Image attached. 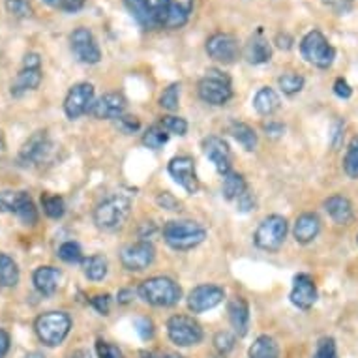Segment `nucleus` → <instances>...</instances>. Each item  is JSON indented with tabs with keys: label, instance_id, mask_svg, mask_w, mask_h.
<instances>
[{
	"label": "nucleus",
	"instance_id": "1",
	"mask_svg": "<svg viewBox=\"0 0 358 358\" xmlns=\"http://www.w3.org/2000/svg\"><path fill=\"white\" fill-rule=\"evenodd\" d=\"M164 238L173 250L186 252L199 246L206 238V229L197 222L189 220H173L164 225Z\"/></svg>",
	"mask_w": 358,
	"mask_h": 358
},
{
	"label": "nucleus",
	"instance_id": "2",
	"mask_svg": "<svg viewBox=\"0 0 358 358\" xmlns=\"http://www.w3.org/2000/svg\"><path fill=\"white\" fill-rule=\"evenodd\" d=\"M139 296H141L147 304L156 306V308H169L175 306L180 296H182V289L180 285L167 276H154L148 278L139 285Z\"/></svg>",
	"mask_w": 358,
	"mask_h": 358
},
{
	"label": "nucleus",
	"instance_id": "3",
	"mask_svg": "<svg viewBox=\"0 0 358 358\" xmlns=\"http://www.w3.org/2000/svg\"><path fill=\"white\" fill-rule=\"evenodd\" d=\"M131 210V201L126 195H111L96 206L94 223L101 231H117L122 227Z\"/></svg>",
	"mask_w": 358,
	"mask_h": 358
},
{
	"label": "nucleus",
	"instance_id": "4",
	"mask_svg": "<svg viewBox=\"0 0 358 358\" xmlns=\"http://www.w3.org/2000/svg\"><path fill=\"white\" fill-rule=\"evenodd\" d=\"M71 319L64 311H48L36 319L34 330L41 343L48 347H57L70 334Z\"/></svg>",
	"mask_w": 358,
	"mask_h": 358
},
{
	"label": "nucleus",
	"instance_id": "5",
	"mask_svg": "<svg viewBox=\"0 0 358 358\" xmlns=\"http://www.w3.org/2000/svg\"><path fill=\"white\" fill-rule=\"evenodd\" d=\"M199 98L208 106H225L233 98L231 79L223 71L208 70L197 85Z\"/></svg>",
	"mask_w": 358,
	"mask_h": 358
},
{
	"label": "nucleus",
	"instance_id": "6",
	"mask_svg": "<svg viewBox=\"0 0 358 358\" xmlns=\"http://www.w3.org/2000/svg\"><path fill=\"white\" fill-rule=\"evenodd\" d=\"M300 53L302 59L317 68H330L336 59L334 48L330 45L329 40L324 38L319 30H311L300 41Z\"/></svg>",
	"mask_w": 358,
	"mask_h": 358
},
{
	"label": "nucleus",
	"instance_id": "7",
	"mask_svg": "<svg viewBox=\"0 0 358 358\" xmlns=\"http://www.w3.org/2000/svg\"><path fill=\"white\" fill-rule=\"evenodd\" d=\"M285 236H287V220L272 214L259 223L253 241H255V246L263 252H278L283 246Z\"/></svg>",
	"mask_w": 358,
	"mask_h": 358
},
{
	"label": "nucleus",
	"instance_id": "8",
	"mask_svg": "<svg viewBox=\"0 0 358 358\" xmlns=\"http://www.w3.org/2000/svg\"><path fill=\"white\" fill-rule=\"evenodd\" d=\"M167 334L169 340L178 347L197 345L203 340L201 324L189 315H173L167 321Z\"/></svg>",
	"mask_w": 358,
	"mask_h": 358
},
{
	"label": "nucleus",
	"instance_id": "9",
	"mask_svg": "<svg viewBox=\"0 0 358 358\" xmlns=\"http://www.w3.org/2000/svg\"><path fill=\"white\" fill-rule=\"evenodd\" d=\"M70 43L71 51L79 62H83V64H98L100 62V45H98L94 34L88 29L81 27V29L73 30L70 36Z\"/></svg>",
	"mask_w": 358,
	"mask_h": 358
},
{
	"label": "nucleus",
	"instance_id": "10",
	"mask_svg": "<svg viewBox=\"0 0 358 358\" xmlns=\"http://www.w3.org/2000/svg\"><path fill=\"white\" fill-rule=\"evenodd\" d=\"M156 250L148 241H139L136 244H129L120 252V263L126 271L143 272L154 263Z\"/></svg>",
	"mask_w": 358,
	"mask_h": 358
},
{
	"label": "nucleus",
	"instance_id": "11",
	"mask_svg": "<svg viewBox=\"0 0 358 358\" xmlns=\"http://www.w3.org/2000/svg\"><path fill=\"white\" fill-rule=\"evenodd\" d=\"M94 103V87L90 83H77L70 88L64 100V113L70 120L83 117Z\"/></svg>",
	"mask_w": 358,
	"mask_h": 358
},
{
	"label": "nucleus",
	"instance_id": "12",
	"mask_svg": "<svg viewBox=\"0 0 358 358\" xmlns=\"http://www.w3.org/2000/svg\"><path fill=\"white\" fill-rule=\"evenodd\" d=\"M206 53L216 62L233 64L238 59L241 49H238V41H236L235 36L227 34V32H216L206 41Z\"/></svg>",
	"mask_w": 358,
	"mask_h": 358
},
{
	"label": "nucleus",
	"instance_id": "13",
	"mask_svg": "<svg viewBox=\"0 0 358 358\" xmlns=\"http://www.w3.org/2000/svg\"><path fill=\"white\" fill-rule=\"evenodd\" d=\"M126 6L136 17V21L145 29L162 27V10L164 0H126Z\"/></svg>",
	"mask_w": 358,
	"mask_h": 358
},
{
	"label": "nucleus",
	"instance_id": "14",
	"mask_svg": "<svg viewBox=\"0 0 358 358\" xmlns=\"http://www.w3.org/2000/svg\"><path fill=\"white\" fill-rule=\"evenodd\" d=\"M169 175L175 178L176 184H180L188 194L199 192V178L195 173V162L189 156H176L167 165Z\"/></svg>",
	"mask_w": 358,
	"mask_h": 358
},
{
	"label": "nucleus",
	"instance_id": "15",
	"mask_svg": "<svg viewBox=\"0 0 358 358\" xmlns=\"http://www.w3.org/2000/svg\"><path fill=\"white\" fill-rule=\"evenodd\" d=\"M223 296V289L217 285H199L188 294V308L194 313H203L222 304Z\"/></svg>",
	"mask_w": 358,
	"mask_h": 358
},
{
	"label": "nucleus",
	"instance_id": "16",
	"mask_svg": "<svg viewBox=\"0 0 358 358\" xmlns=\"http://www.w3.org/2000/svg\"><path fill=\"white\" fill-rule=\"evenodd\" d=\"M192 12H194V0H164L162 27L180 29L188 23Z\"/></svg>",
	"mask_w": 358,
	"mask_h": 358
},
{
	"label": "nucleus",
	"instance_id": "17",
	"mask_svg": "<svg viewBox=\"0 0 358 358\" xmlns=\"http://www.w3.org/2000/svg\"><path fill=\"white\" fill-rule=\"evenodd\" d=\"M203 150H205V156L214 164L220 175L225 176L227 173H231V150L222 137H206L203 141Z\"/></svg>",
	"mask_w": 358,
	"mask_h": 358
},
{
	"label": "nucleus",
	"instance_id": "18",
	"mask_svg": "<svg viewBox=\"0 0 358 358\" xmlns=\"http://www.w3.org/2000/svg\"><path fill=\"white\" fill-rule=\"evenodd\" d=\"M124 109H126V100L122 96L117 92H109L94 100L88 113L98 120H118L124 115Z\"/></svg>",
	"mask_w": 358,
	"mask_h": 358
},
{
	"label": "nucleus",
	"instance_id": "19",
	"mask_svg": "<svg viewBox=\"0 0 358 358\" xmlns=\"http://www.w3.org/2000/svg\"><path fill=\"white\" fill-rule=\"evenodd\" d=\"M317 300V287L315 282L308 274H299L293 280V289H291V302L299 310H310Z\"/></svg>",
	"mask_w": 358,
	"mask_h": 358
},
{
	"label": "nucleus",
	"instance_id": "20",
	"mask_svg": "<svg viewBox=\"0 0 358 358\" xmlns=\"http://www.w3.org/2000/svg\"><path fill=\"white\" fill-rule=\"evenodd\" d=\"M51 152V143L45 131H36L34 136L30 137L29 141L24 143L19 154V159L24 165L29 164H40L41 159L48 158V154Z\"/></svg>",
	"mask_w": 358,
	"mask_h": 358
},
{
	"label": "nucleus",
	"instance_id": "21",
	"mask_svg": "<svg viewBox=\"0 0 358 358\" xmlns=\"http://www.w3.org/2000/svg\"><path fill=\"white\" fill-rule=\"evenodd\" d=\"M244 57L253 66L266 64L272 59V45L263 36V29H259L255 34L250 36L246 48H244Z\"/></svg>",
	"mask_w": 358,
	"mask_h": 358
},
{
	"label": "nucleus",
	"instance_id": "22",
	"mask_svg": "<svg viewBox=\"0 0 358 358\" xmlns=\"http://www.w3.org/2000/svg\"><path fill=\"white\" fill-rule=\"evenodd\" d=\"M319 231H321V220H319L317 214L304 212L294 222L293 235L296 238V242H300V244H310V242L317 238Z\"/></svg>",
	"mask_w": 358,
	"mask_h": 358
},
{
	"label": "nucleus",
	"instance_id": "23",
	"mask_svg": "<svg viewBox=\"0 0 358 358\" xmlns=\"http://www.w3.org/2000/svg\"><path fill=\"white\" fill-rule=\"evenodd\" d=\"M41 83V66L23 64V70L19 71L15 81L12 83V96L21 98L29 90H36Z\"/></svg>",
	"mask_w": 358,
	"mask_h": 358
},
{
	"label": "nucleus",
	"instance_id": "24",
	"mask_svg": "<svg viewBox=\"0 0 358 358\" xmlns=\"http://www.w3.org/2000/svg\"><path fill=\"white\" fill-rule=\"evenodd\" d=\"M229 321L231 327L235 329L236 336H246L248 327H250V306L242 296H235L229 302Z\"/></svg>",
	"mask_w": 358,
	"mask_h": 358
},
{
	"label": "nucleus",
	"instance_id": "25",
	"mask_svg": "<svg viewBox=\"0 0 358 358\" xmlns=\"http://www.w3.org/2000/svg\"><path fill=\"white\" fill-rule=\"evenodd\" d=\"M324 210L329 212V216L334 220L338 225H347L352 222L355 210H352L351 201L343 195H332L324 201Z\"/></svg>",
	"mask_w": 358,
	"mask_h": 358
},
{
	"label": "nucleus",
	"instance_id": "26",
	"mask_svg": "<svg viewBox=\"0 0 358 358\" xmlns=\"http://www.w3.org/2000/svg\"><path fill=\"white\" fill-rule=\"evenodd\" d=\"M32 282H34L38 293L43 294V296H51L59 289L60 271L55 266H40V268H36Z\"/></svg>",
	"mask_w": 358,
	"mask_h": 358
},
{
	"label": "nucleus",
	"instance_id": "27",
	"mask_svg": "<svg viewBox=\"0 0 358 358\" xmlns=\"http://www.w3.org/2000/svg\"><path fill=\"white\" fill-rule=\"evenodd\" d=\"M282 106V101H280V96L274 88L271 87H263L259 88L257 94L253 98V107H255V111L259 115H263V117H271L274 113L280 109Z\"/></svg>",
	"mask_w": 358,
	"mask_h": 358
},
{
	"label": "nucleus",
	"instance_id": "28",
	"mask_svg": "<svg viewBox=\"0 0 358 358\" xmlns=\"http://www.w3.org/2000/svg\"><path fill=\"white\" fill-rule=\"evenodd\" d=\"M248 358H280V347L271 336H259L248 351Z\"/></svg>",
	"mask_w": 358,
	"mask_h": 358
},
{
	"label": "nucleus",
	"instance_id": "29",
	"mask_svg": "<svg viewBox=\"0 0 358 358\" xmlns=\"http://www.w3.org/2000/svg\"><path fill=\"white\" fill-rule=\"evenodd\" d=\"M246 189V180H244V176L238 175V173H233V171H231V173H227V175L223 176L222 192L223 197L227 201H236Z\"/></svg>",
	"mask_w": 358,
	"mask_h": 358
},
{
	"label": "nucleus",
	"instance_id": "30",
	"mask_svg": "<svg viewBox=\"0 0 358 358\" xmlns=\"http://www.w3.org/2000/svg\"><path fill=\"white\" fill-rule=\"evenodd\" d=\"M229 134L235 137V141L238 145L246 148V150H253L257 147V134L252 126H248L244 122H231L229 126Z\"/></svg>",
	"mask_w": 358,
	"mask_h": 358
},
{
	"label": "nucleus",
	"instance_id": "31",
	"mask_svg": "<svg viewBox=\"0 0 358 358\" xmlns=\"http://www.w3.org/2000/svg\"><path fill=\"white\" fill-rule=\"evenodd\" d=\"M83 272L90 282H101L107 276V259L103 255H90L83 259Z\"/></svg>",
	"mask_w": 358,
	"mask_h": 358
},
{
	"label": "nucleus",
	"instance_id": "32",
	"mask_svg": "<svg viewBox=\"0 0 358 358\" xmlns=\"http://www.w3.org/2000/svg\"><path fill=\"white\" fill-rule=\"evenodd\" d=\"M17 282V263H15L8 253H0V287H15Z\"/></svg>",
	"mask_w": 358,
	"mask_h": 358
},
{
	"label": "nucleus",
	"instance_id": "33",
	"mask_svg": "<svg viewBox=\"0 0 358 358\" xmlns=\"http://www.w3.org/2000/svg\"><path fill=\"white\" fill-rule=\"evenodd\" d=\"M15 216L24 223V225H34L38 222V210H36L34 203L30 199V195L27 192H21V199L15 208Z\"/></svg>",
	"mask_w": 358,
	"mask_h": 358
},
{
	"label": "nucleus",
	"instance_id": "34",
	"mask_svg": "<svg viewBox=\"0 0 358 358\" xmlns=\"http://www.w3.org/2000/svg\"><path fill=\"white\" fill-rule=\"evenodd\" d=\"M343 169H345L347 176L357 180L358 178V136L352 137L349 147H347L345 158H343Z\"/></svg>",
	"mask_w": 358,
	"mask_h": 358
},
{
	"label": "nucleus",
	"instance_id": "35",
	"mask_svg": "<svg viewBox=\"0 0 358 358\" xmlns=\"http://www.w3.org/2000/svg\"><path fill=\"white\" fill-rule=\"evenodd\" d=\"M41 206H43V212H45L49 217H53V220L62 217L66 212L64 199H62L60 195H41Z\"/></svg>",
	"mask_w": 358,
	"mask_h": 358
},
{
	"label": "nucleus",
	"instance_id": "36",
	"mask_svg": "<svg viewBox=\"0 0 358 358\" xmlns=\"http://www.w3.org/2000/svg\"><path fill=\"white\" fill-rule=\"evenodd\" d=\"M167 139H169V134L162 126H150L145 131V136H143V145L152 148V150H158V148H162L167 143Z\"/></svg>",
	"mask_w": 358,
	"mask_h": 358
},
{
	"label": "nucleus",
	"instance_id": "37",
	"mask_svg": "<svg viewBox=\"0 0 358 358\" xmlns=\"http://www.w3.org/2000/svg\"><path fill=\"white\" fill-rule=\"evenodd\" d=\"M278 85L282 88L283 94L294 96L299 94L300 90L304 88V77L299 76V73H283V76L278 79Z\"/></svg>",
	"mask_w": 358,
	"mask_h": 358
},
{
	"label": "nucleus",
	"instance_id": "38",
	"mask_svg": "<svg viewBox=\"0 0 358 358\" xmlns=\"http://www.w3.org/2000/svg\"><path fill=\"white\" fill-rule=\"evenodd\" d=\"M178 100H180V85L173 83L159 96V106L164 107L165 111H176L178 109Z\"/></svg>",
	"mask_w": 358,
	"mask_h": 358
},
{
	"label": "nucleus",
	"instance_id": "39",
	"mask_svg": "<svg viewBox=\"0 0 358 358\" xmlns=\"http://www.w3.org/2000/svg\"><path fill=\"white\" fill-rule=\"evenodd\" d=\"M64 263H83V252L81 246L77 242H64L62 246L59 248V253H57Z\"/></svg>",
	"mask_w": 358,
	"mask_h": 358
},
{
	"label": "nucleus",
	"instance_id": "40",
	"mask_svg": "<svg viewBox=\"0 0 358 358\" xmlns=\"http://www.w3.org/2000/svg\"><path fill=\"white\" fill-rule=\"evenodd\" d=\"M235 336L227 332V330H222L214 336V349L220 357H227L233 349H235Z\"/></svg>",
	"mask_w": 358,
	"mask_h": 358
},
{
	"label": "nucleus",
	"instance_id": "41",
	"mask_svg": "<svg viewBox=\"0 0 358 358\" xmlns=\"http://www.w3.org/2000/svg\"><path fill=\"white\" fill-rule=\"evenodd\" d=\"M159 126L167 131V134H173V136H186V131H188V122L180 117H164L162 118V122Z\"/></svg>",
	"mask_w": 358,
	"mask_h": 358
},
{
	"label": "nucleus",
	"instance_id": "42",
	"mask_svg": "<svg viewBox=\"0 0 358 358\" xmlns=\"http://www.w3.org/2000/svg\"><path fill=\"white\" fill-rule=\"evenodd\" d=\"M4 2H6L8 13H12L13 17L27 19L32 15L30 0H4Z\"/></svg>",
	"mask_w": 358,
	"mask_h": 358
},
{
	"label": "nucleus",
	"instance_id": "43",
	"mask_svg": "<svg viewBox=\"0 0 358 358\" xmlns=\"http://www.w3.org/2000/svg\"><path fill=\"white\" fill-rule=\"evenodd\" d=\"M313 358H338V352H336V341L332 340V338H323V340H319L317 349H315Z\"/></svg>",
	"mask_w": 358,
	"mask_h": 358
},
{
	"label": "nucleus",
	"instance_id": "44",
	"mask_svg": "<svg viewBox=\"0 0 358 358\" xmlns=\"http://www.w3.org/2000/svg\"><path fill=\"white\" fill-rule=\"evenodd\" d=\"M19 199H21V192H17V194H13V192H0V210L13 212L15 214Z\"/></svg>",
	"mask_w": 358,
	"mask_h": 358
},
{
	"label": "nucleus",
	"instance_id": "45",
	"mask_svg": "<svg viewBox=\"0 0 358 358\" xmlns=\"http://www.w3.org/2000/svg\"><path fill=\"white\" fill-rule=\"evenodd\" d=\"M96 352H98V358H122V352L117 345L103 340L96 341Z\"/></svg>",
	"mask_w": 358,
	"mask_h": 358
},
{
	"label": "nucleus",
	"instance_id": "46",
	"mask_svg": "<svg viewBox=\"0 0 358 358\" xmlns=\"http://www.w3.org/2000/svg\"><path fill=\"white\" fill-rule=\"evenodd\" d=\"M323 4L338 15H345L355 8V0H323Z\"/></svg>",
	"mask_w": 358,
	"mask_h": 358
},
{
	"label": "nucleus",
	"instance_id": "47",
	"mask_svg": "<svg viewBox=\"0 0 358 358\" xmlns=\"http://www.w3.org/2000/svg\"><path fill=\"white\" fill-rule=\"evenodd\" d=\"M90 304L101 315H109V311H111V296L109 294H96L94 299L90 300Z\"/></svg>",
	"mask_w": 358,
	"mask_h": 358
},
{
	"label": "nucleus",
	"instance_id": "48",
	"mask_svg": "<svg viewBox=\"0 0 358 358\" xmlns=\"http://www.w3.org/2000/svg\"><path fill=\"white\" fill-rule=\"evenodd\" d=\"M137 334L141 336L143 340H150L154 336V323L148 317H141L136 321Z\"/></svg>",
	"mask_w": 358,
	"mask_h": 358
},
{
	"label": "nucleus",
	"instance_id": "49",
	"mask_svg": "<svg viewBox=\"0 0 358 358\" xmlns=\"http://www.w3.org/2000/svg\"><path fill=\"white\" fill-rule=\"evenodd\" d=\"M117 126L122 129L124 134H136L137 129L141 128V124L136 117H124V115L117 120Z\"/></svg>",
	"mask_w": 358,
	"mask_h": 358
},
{
	"label": "nucleus",
	"instance_id": "50",
	"mask_svg": "<svg viewBox=\"0 0 358 358\" xmlns=\"http://www.w3.org/2000/svg\"><path fill=\"white\" fill-rule=\"evenodd\" d=\"M334 94L341 100H347V98H351L352 94V88L349 87V83L343 79V77H338L334 81Z\"/></svg>",
	"mask_w": 358,
	"mask_h": 358
},
{
	"label": "nucleus",
	"instance_id": "51",
	"mask_svg": "<svg viewBox=\"0 0 358 358\" xmlns=\"http://www.w3.org/2000/svg\"><path fill=\"white\" fill-rule=\"evenodd\" d=\"M158 205L162 206V208H165V210H180V203H178L171 194H159Z\"/></svg>",
	"mask_w": 358,
	"mask_h": 358
},
{
	"label": "nucleus",
	"instance_id": "52",
	"mask_svg": "<svg viewBox=\"0 0 358 358\" xmlns=\"http://www.w3.org/2000/svg\"><path fill=\"white\" fill-rule=\"evenodd\" d=\"M253 206H255V199H253V195L250 194V189H246V192L236 199V208L241 212H250Z\"/></svg>",
	"mask_w": 358,
	"mask_h": 358
},
{
	"label": "nucleus",
	"instance_id": "53",
	"mask_svg": "<svg viewBox=\"0 0 358 358\" xmlns=\"http://www.w3.org/2000/svg\"><path fill=\"white\" fill-rule=\"evenodd\" d=\"M87 0H60V8L68 13H76L79 10H83Z\"/></svg>",
	"mask_w": 358,
	"mask_h": 358
},
{
	"label": "nucleus",
	"instance_id": "54",
	"mask_svg": "<svg viewBox=\"0 0 358 358\" xmlns=\"http://www.w3.org/2000/svg\"><path fill=\"white\" fill-rule=\"evenodd\" d=\"M264 131H266V136H272V137H280L285 131V126L280 122H268L263 126Z\"/></svg>",
	"mask_w": 358,
	"mask_h": 358
},
{
	"label": "nucleus",
	"instance_id": "55",
	"mask_svg": "<svg viewBox=\"0 0 358 358\" xmlns=\"http://www.w3.org/2000/svg\"><path fill=\"white\" fill-rule=\"evenodd\" d=\"M8 351H10V334L0 329V358L6 357Z\"/></svg>",
	"mask_w": 358,
	"mask_h": 358
},
{
	"label": "nucleus",
	"instance_id": "56",
	"mask_svg": "<svg viewBox=\"0 0 358 358\" xmlns=\"http://www.w3.org/2000/svg\"><path fill=\"white\" fill-rule=\"evenodd\" d=\"M131 299H134V291H129V289H122L117 296L118 304H129Z\"/></svg>",
	"mask_w": 358,
	"mask_h": 358
},
{
	"label": "nucleus",
	"instance_id": "57",
	"mask_svg": "<svg viewBox=\"0 0 358 358\" xmlns=\"http://www.w3.org/2000/svg\"><path fill=\"white\" fill-rule=\"evenodd\" d=\"M276 41H278V48L280 49H289L291 48V43H293V40H291V38H289L287 34H280L276 38Z\"/></svg>",
	"mask_w": 358,
	"mask_h": 358
},
{
	"label": "nucleus",
	"instance_id": "58",
	"mask_svg": "<svg viewBox=\"0 0 358 358\" xmlns=\"http://www.w3.org/2000/svg\"><path fill=\"white\" fill-rule=\"evenodd\" d=\"M71 358H90V352L85 351V349H79V351H76L71 355Z\"/></svg>",
	"mask_w": 358,
	"mask_h": 358
},
{
	"label": "nucleus",
	"instance_id": "59",
	"mask_svg": "<svg viewBox=\"0 0 358 358\" xmlns=\"http://www.w3.org/2000/svg\"><path fill=\"white\" fill-rule=\"evenodd\" d=\"M45 4H49V6H53V8H60V0H43Z\"/></svg>",
	"mask_w": 358,
	"mask_h": 358
},
{
	"label": "nucleus",
	"instance_id": "60",
	"mask_svg": "<svg viewBox=\"0 0 358 358\" xmlns=\"http://www.w3.org/2000/svg\"><path fill=\"white\" fill-rule=\"evenodd\" d=\"M141 357L143 358H158V357H156V355H154V352H143Z\"/></svg>",
	"mask_w": 358,
	"mask_h": 358
},
{
	"label": "nucleus",
	"instance_id": "61",
	"mask_svg": "<svg viewBox=\"0 0 358 358\" xmlns=\"http://www.w3.org/2000/svg\"><path fill=\"white\" fill-rule=\"evenodd\" d=\"M167 358H182V357H178V355H169Z\"/></svg>",
	"mask_w": 358,
	"mask_h": 358
},
{
	"label": "nucleus",
	"instance_id": "62",
	"mask_svg": "<svg viewBox=\"0 0 358 358\" xmlns=\"http://www.w3.org/2000/svg\"><path fill=\"white\" fill-rule=\"evenodd\" d=\"M0 147H2V134H0Z\"/></svg>",
	"mask_w": 358,
	"mask_h": 358
},
{
	"label": "nucleus",
	"instance_id": "63",
	"mask_svg": "<svg viewBox=\"0 0 358 358\" xmlns=\"http://www.w3.org/2000/svg\"><path fill=\"white\" fill-rule=\"evenodd\" d=\"M357 241H358V236H357Z\"/></svg>",
	"mask_w": 358,
	"mask_h": 358
}]
</instances>
